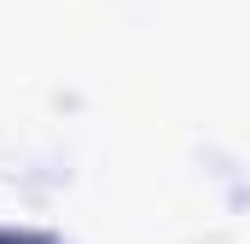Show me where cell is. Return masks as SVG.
I'll list each match as a JSON object with an SVG mask.
<instances>
[{
  "instance_id": "cell-1",
  "label": "cell",
  "mask_w": 250,
  "mask_h": 244,
  "mask_svg": "<svg viewBox=\"0 0 250 244\" xmlns=\"http://www.w3.org/2000/svg\"><path fill=\"white\" fill-rule=\"evenodd\" d=\"M0 244H35V239H12V233H0Z\"/></svg>"
}]
</instances>
